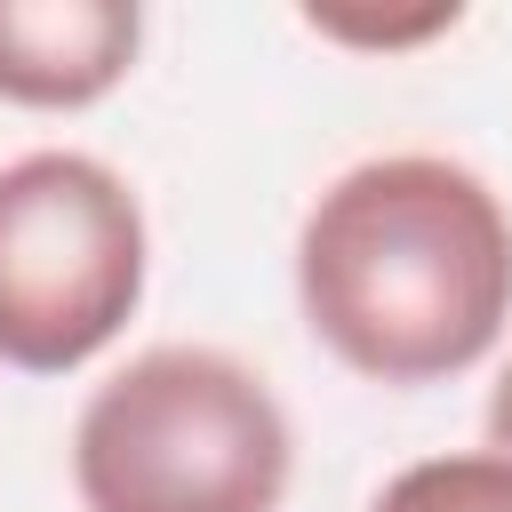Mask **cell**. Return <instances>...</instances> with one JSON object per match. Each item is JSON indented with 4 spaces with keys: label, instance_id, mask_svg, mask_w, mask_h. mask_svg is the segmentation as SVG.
<instances>
[{
    "label": "cell",
    "instance_id": "cell-1",
    "mask_svg": "<svg viewBox=\"0 0 512 512\" xmlns=\"http://www.w3.org/2000/svg\"><path fill=\"white\" fill-rule=\"evenodd\" d=\"M296 296L368 384L464 376L512 320V216L464 160H360L296 232Z\"/></svg>",
    "mask_w": 512,
    "mask_h": 512
},
{
    "label": "cell",
    "instance_id": "cell-2",
    "mask_svg": "<svg viewBox=\"0 0 512 512\" xmlns=\"http://www.w3.org/2000/svg\"><path fill=\"white\" fill-rule=\"evenodd\" d=\"M288 464L296 440L272 384L216 344L136 352L72 424V488L88 512H272Z\"/></svg>",
    "mask_w": 512,
    "mask_h": 512
},
{
    "label": "cell",
    "instance_id": "cell-3",
    "mask_svg": "<svg viewBox=\"0 0 512 512\" xmlns=\"http://www.w3.org/2000/svg\"><path fill=\"white\" fill-rule=\"evenodd\" d=\"M144 296V208L88 152L0 168V360L64 376L96 360Z\"/></svg>",
    "mask_w": 512,
    "mask_h": 512
},
{
    "label": "cell",
    "instance_id": "cell-4",
    "mask_svg": "<svg viewBox=\"0 0 512 512\" xmlns=\"http://www.w3.org/2000/svg\"><path fill=\"white\" fill-rule=\"evenodd\" d=\"M144 40L136 0H0V104L72 112L128 80Z\"/></svg>",
    "mask_w": 512,
    "mask_h": 512
},
{
    "label": "cell",
    "instance_id": "cell-5",
    "mask_svg": "<svg viewBox=\"0 0 512 512\" xmlns=\"http://www.w3.org/2000/svg\"><path fill=\"white\" fill-rule=\"evenodd\" d=\"M368 512H512V456H424L376 488Z\"/></svg>",
    "mask_w": 512,
    "mask_h": 512
},
{
    "label": "cell",
    "instance_id": "cell-6",
    "mask_svg": "<svg viewBox=\"0 0 512 512\" xmlns=\"http://www.w3.org/2000/svg\"><path fill=\"white\" fill-rule=\"evenodd\" d=\"M488 448L512 456V360H504V376H496V392H488Z\"/></svg>",
    "mask_w": 512,
    "mask_h": 512
}]
</instances>
